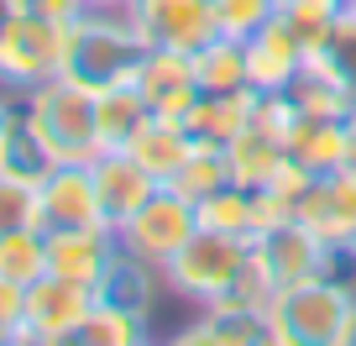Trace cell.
Masks as SVG:
<instances>
[{
	"instance_id": "obj_1",
	"label": "cell",
	"mask_w": 356,
	"mask_h": 346,
	"mask_svg": "<svg viewBox=\"0 0 356 346\" xmlns=\"http://www.w3.org/2000/svg\"><path fill=\"white\" fill-rule=\"evenodd\" d=\"M273 346H356V283L320 273L289 283L267 304Z\"/></svg>"
},
{
	"instance_id": "obj_2",
	"label": "cell",
	"mask_w": 356,
	"mask_h": 346,
	"mask_svg": "<svg viewBox=\"0 0 356 346\" xmlns=\"http://www.w3.org/2000/svg\"><path fill=\"white\" fill-rule=\"evenodd\" d=\"M147 42L131 26L121 6H89L84 16L68 22V47H63V74L79 79L84 90H105L136 74Z\"/></svg>"
},
{
	"instance_id": "obj_3",
	"label": "cell",
	"mask_w": 356,
	"mask_h": 346,
	"mask_svg": "<svg viewBox=\"0 0 356 346\" xmlns=\"http://www.w3.org/2000/svg\"><path fill=\"white\" fill-rule=\"evenodd\" d=\"M22 111L42 147L58 163H95L100 157V121H95V90H84L79 79L58 74L47 84L22 95Z\"/></svg>"
},
{
	"instance_id": "obj_4",
	"label": "cell",
	"mask_w": 356,
	"mask_h": 346,
	"mask_svg": "<svg viewBox=\"0 0 356 346\" xmlns=\"http://www.w3.org/2000/svg\"><path fill=\"white\" fill-rule=\"evenodd\" d=\"M246 257H252V242H246V236H225V231L200 226V231L163 262V283L189 304H215V299H225V294L236 289Z\"/></svg>"
},
{
	"instance_id": "obj_5",
	"label": "cell",
	"mask_w": 356,
	"mask_h": 346,
	"mask_svg": "<svg viewBox=\"0 0 356 346\" xmlns=\"http://www.w3.org/2000/svg\"><path fill=\"white\" fill-rule=\"evenodd\" d=\"M63 47H68V26L63 22H42V16H16L0 32V90H37L47 79L63 74Z\"/></svg>"
},
{
	"instance_id": "obj_6",
	"label": "cell",
	"mask_w": 356,
	"mask_h": 346,
	"mask_svg": "<svg viewBox=\"0 0 356 346\" xmlns=\"http://www.w3.org/2000/svg\"><path fill=\"white\" fill-rule=\"evenodd\" d=\"M89 310H95V289L89 283L42 273L22 294V346H68Z\"/></svg>"
},
{
	"instance_id": "obj_7",
	"label": "cell",
	"mask_w": 356,
	"mask_h": 346,
	"mask_svg": "<svg viewBox=\"0 0 356 346\" xmlns=\"http://www.w3.org/2000/svg\"><path fill=\"white\" fill-rule=\"evenodd\" d=\"M194 231H200V205L184 200L173 184H157V194H152V200H147L115 236H121L126 252H136V257H147V262H157V268H163V262H168L184 242H189Z\"/></svg>"
},
{
	"instance_id": "obj_8",
	"label": "cell",
	"mask_w": 356,
	"mask_h": 346,
	"mask_svg": "<svg viewBox=\"0 0 356 346\" xmlns=\"http://www.w3.org/2000/svg\"><path fill=\"white\" fill-rule=\"evenodd\" d=\"M330 252H335V246L320 242V236H314L299 215H283V221H273L267 231L252 236V257L273 273V283H278V289L304 283V278H320V273L330 268Z\"/></svg>"
},
{
	"instance_id": "obj_9",
	"label": "cell",
	"mask_w": 356,
	"mask_h": 346,
	"mask_svg": "<svg viewBox=\"0 0 356 346\" xmlns=\"http://www.w3.org/2000/svg\"><path fill=\"white\" fill-rule=\"evenodd\" d=\"M147 47L200 53L215 37V0H126L121 6Z\"/></svg>"
},
{
	"instance_id": "obj_10",
	"label": "cell",
	"mask_w": 356,
	"mask_h": 346,
	"mask_svg": "<svg viewBox=\"0 0 356 346\" xmlns=\"http://www.w3.org/2000/svg\"><path fill=\"white\" fill-rule=\"evenodd\" d=\"M293 215H299L320 242L351 246L356 242V173L351 168H325V173H314V184L304 189V200H299Z\"/></svg>"
},
{
	"instance_id": "obj_11",
	"label": "cell",
	"mask_w": 356,
	"mask_h": 346,
	"mask_svg": "<svg viewBox=\"0 0 356 346\" xmlns=\"http://www.w3.org/2000/svg\"><path fill=\"white\" fill-rule=\"evenodd\" d=\"M136 90L152 105V116H178L200 100V74H194V53H178V47H147L142 63H136Z\"/></svg>"
},
{
	"instance_id": "obj_12",
	"label": "cell",
	"mask_w": 356,
	"mask_h": 346,
	"mask_svg": "<svg viewBox=\"0 0 356 346\" xmlns=\"http://www.w3.org/2000/svg\"><path fill=\"white\" fill-rule=\"evenodd\" d=\"M37 205H42V231L105 226L100 221V194H95V173H89V163H58L53 173L37 184Z\"/></svg>"
},
{
	"instance_id": "obj_13",
	"label": "cell",
	"mask_w": 356,
	"mask_h": 346,
	"mask_svg": "<svg viewBox=\"0 0 356 346\" xmlns=\"http://www.w3.org/2000/svg\"><path fill=\"white\" fill-rule=\"evenodd\" d=\"M89 173H95V194H100V221L111 226V231H121V226L157 194V179L131 152H100L89 163Z\"/></svg>"
},
{
	"instance_id": "obj_14",
	"label": "cell",
	"mask_w": 356,
	"mask_h": 346,
	"mask_svg": "<svg viewBox=\"0 0 356 346\" xmlns=\"http://www.w3.org/2000/svg\"><path fill=\"white\" fill-rule=\"evenodd\" d=\"M178 346H273V325H267V310L246 299H215L200 304V320L184 325L173 336Z\"/></svg>"
},
{
	"instance_id": "obj_15",
	"label": "cell",
	"mask_w": 356,
	"mask_h": 346,
	"mask_svg": "<svg viewBox=\"0 0 356 346\" xmlns=\"http://www.w3.org/2000/svg\"><path fill=\"white\" fill-rule=\"evenodd\" d=\"M121 252V236L111 226H74V231H47V273L74 283H95L105 278V268Z\"/></svg>"
},
{
	"instance_id": "obj_16",
	"label": "cell",
	"mask_w": 356,
	"mask_h": 346,
	"mask_svg": "<svg viewBox=\"0 0 356 346\" xmlns=\"http://www.w3.org/2000/svg\"><path fill=\"white\" fill-rule=\"evenodd\" d=\"M309 63V47L299 42V37L289 32V26L273 16V22L262 26V32L246 37V79H252L257 95H278L289 90V79L299 74V68Z\"/></svg>"
},
{
	"instance_id": "obj_17",
	"label": "cell",
	"mask_w": 356,
	"mask_h": 346,
	"mask_svg": "<svg viewBox=\"0 0 356 346\" xmlns=\"http://www.w3.org/2000/svg\"><path fill=\"white\" fill-rule=\"evenodd\" d=\"M163 289H168V283H163V268L121 246V252H115V262L105 268V278L95 283V299L121 304V310H131V315H142V320H152V315H157V299H163Z\"/></svg>"
},
{
	"instance_id": "obj_18",
	"label": "cell",
	"mask_w": 356,
	"mask_h": 346,
	"mask_svg": "<svg viewBox=\"0 0 356 346\" xmlns=\"http://www.w3.org/2000/svg\"><path fill=\"white\" fill-rule=\"evenodd\" d=\"M257 105H262V95L257 90H225V95H210L200 90V100L184 111V126L194 132V142H210V147H231L236 136L252 126Z\"/></svg>"
},
{
	"instance_id": "obj_19",
	"label": "cell",
	"mask_w": 356,
	"mask_h": 346,
	"mask_svg": "<svg viewBox=\"0 0 356 346\" xmlns=\"http://www.w3.org/2000/svg\"><path fill=\"white\" fill-rule=\"evenodd\" d=\"M194 147H200V142H194V132L178 121V116H147L142 132L131 136V147H126V152H131L157 184H168L178 168H184V157H189Z\"/></svg>"
},
{
	"instance_id": "obj_20",
	"label": "cell",
	"mask_w": 356,
	"mask_h": 346,
	"mask_svg": "<svg viewBox=\"0 0 356 346\" xmlns=\"http://www.w3.org/2000/svg\"><path fill=\"white\" fill-rule=\"evenodd\" d=\"M152 116V105L142 100L136 79H121V84H105L95 90V121H100V152H126L131 136L142 132V121Z\"/></svg>"
},
{
	"instance_id": "obj_21",
	"label": "cell",
	"mask_w": 356,
	"mask_h": 346,
	"mask_svg": "<svg viewBox=\"0 0 356 346\" xmlns=\"http://www.w3.org/2000/svg\"><path fill=\"white\" fill-rule=\"evenodd\" d=\"M289 157L309 163L314 173L341 168V157H346V111L341 116L293 111V121H289Z\"/></svg>"
},
{
	"instance_id": "obj_22",
	"label": "cell",
	"mask_w": 356,
	"mask_h": 346,
	"mask_svg": "<svg viewBox=\"0 0 356 346\" xmlns=\"http://www.w3.org/2000/svg\"><path fill=\"white\" fill-rule=\"evenodd\" d=\"M194 74H200V90H210V95L252 90V79H246V42L241 37H220L215 32L210 42L194 53Z\"/></svg>"
},
{
	"instance_id": "obj_23",
	"label": "cell",
	"mask_w": 356,
	"mask_h": 346,
	"mask_svg": "<svg viewBox=\"0 0 356 346\" xmlns=\"http://www.w3.org/2000/svg\"><path fill=\"white\" fill-rule=\"evenodd\" d=\"M53 168H58V157L42 147V136L32 132L26 111L16 105L11 132H6V152H0V173H11V179H26V184H42Z\"/></svg>"
},
{
	"instance_id": "obj_24",
	"label": "cell",
	"mask_w": 356,
	"mask_h": 346,
	"mask_svg": "<svg viewBox=\"0 0 356 346\" xmlns=\"http://www.w3.org/2000/svg\"><path fill=\"white\" fill-rule=\"evenodd\" d=\"M147 336H152V320H142V315L121 310V304L95 299V310L84 315V325H79L74 346H142Z\"/></svg>"
},
{
	"instance_id": "obj_25",
	"label": "cell",
	"mask_w": 356,
	"mask_h": 346,
	"mask_svg": "<svg viewBox=\"0 0 356 346\" xmlns=\"http://www.w3.org/2000/svg\"><path fill=\"white\" fill-rule=\"evenodd\" d=\"M47 273V231L42 226H26V231H6L0 236V278L26 289Z\"/></svg>"
},
{
	"instance_id": "obj_26",
	"label": "cell",
	"mask_w": 356,
	"mask_h": 346,
	"mask_svg": "<svg viewBox=\"0 0 356 346\" xmlns=\"http://www.w3.org/2000/svg\"><path fill=\"white\" fill-rule=\"evenodd\" d=\"M168 184H173V189L184 194V200H194V205H200V200H210L215 189H225V184H231V157H225V147L200 142L189 157H184V168H178V173H173Z\"/></svg>"
},
{
	"instance_id": "obj_27",
	"label": "cell",
	"mask_w": 356,
	"mask_h": 346,
	"mask_svg": "<svg viewBox=\"0 0 356 346\" xmlns=\"http://www.w3.org/2000/svg\"><path fill=\"white\" fill-rule=\"evenodd\" d=\"M346 11H351V0H278V22L289 26L309 53L325 42V32H330Z\"/></svg>"
},
{
	"instance_id": "obj_28",
	"label": "cell",
	"mask_w": 356,
	"mask_h": 346,
	"mask_svg": "<svg viewBox=\"0 0 356 346\" xmlns=\"http://www.w3.org/2000/svg\"><path fill=\"white\" fill-rule=\"evenodd\" d=\"M278 16V0H215V32L220 37H252Z\"/></svg>"
},
{
	"instance_id": "obj_29",
	"label": "cell",
	"mask_w": 356,
	"mask_h": 346,
	"mask_svg": "<svg viewBox=\"0 0 356 346\" xmlns=\"http://www.w3.org/2000/svg\"><path fill=\"white\" fill-rule=\"evenodd\" d=\"M26 226H42L37 184L11 179V173H0V236H6V231H26Z\"/></svg>"
},
{
	"instance_id": "obj_30",
	"label": "cell",
	"mask_w": 356,
	"mask_h": 346,
	"mask_svg": "<svg viewBox=\"0 0 356 346\" xmlns=\"http://www.w3.org/2000/svg\"><path fill=\"white\" fill-rule=\"evenodd\" d=\"M22 294L26 289L0 278V346H22Z\"/></svg>"
},
{
	"instance_id": "obj_31",
	"label": "cell",
	"mask_w": 356,
	"mask_h": 346,
	"mask_svg": "<svg viewBox=\"0 0 356 346\" xmlns=\"http://www.w3.org/2000/svg\"><path fill=\"white\" fill-rule=\"evenodd\" d=\"M22 11L26 16H42V22H74V16L89 11V0H22Z\"/></svg>"
},
{
	"instance_id": "obj_32",
	"label": "cell",
	"mask_w": 356,
	"mask_h": 346,
	"mask_svg": "<svg viewBox=\"0 0 356 346\" xmlns=\"http://www.w3.org/2000/svg\"><path fill=\"white\" fill-rule=\"evenodd\" d=\"M341 168H351V173H356V105L346 111V157H341Z\"/></svg>"
},
{
	"instance_id": "obj_33",
	"label": "cell",
	"mask_w": 356,
	"mask_h": 346,
	"mask_svg": "<svg viewBox=\"0 0 356 346\" xmlns=\"http://www.w3.org/2000/svg\"><path fill=\"white\" fill-rule=\"evenodd\" d=\"M11 116H16V100L0 95V152H6V132H11Z\"/></svg>"
},
{
	"instance_id": "obj_34",
	"label": "cell",
	"mask_w": 356,
	"mask_h": 346,
	"mask_svg": "<svg viewBox=\"0 0 356 346\" xmlns=\"http://www.w3.org/2000/svg\"><path fill=\"white\" fill-rule=\"evenodd\" d=\"M16 16H22V0H0V32H6Z\"/></svg>"
},
{
	"instance_id": "obj_35",
	"label": "cell",
	"mask_w": 356,
	"mask_h": 346,
	"mask_svg": "<svg viewBox=\"0 0 356 346\" xmlns=\"http://www.w3.org/2000/svg\"><path fill=\"white\" fill-rule=\"evenodd\" d=\"M89 6H126V0H89Z\"/></svg>"
},
{
	"instance_id": "obj_36",
	"label": "cell",
	"mask_w": 356,
	"mask_h": 346,
	"mask_svg": "<svg viewBox=\"0 0 356 346\" xmlns=\"http://www.w3.org/2000/svg\"><path fill=\"white\" fill-rule=\"evenodd\" d=\"M346 252H351V268H356V242H351V246H346Z\"/></svg>"
},
{
	"instance_id": "obj_37",
	"label": "cell",
	"mask_w": 356,
	"mask_h": 346,
	"mask_svg": "<svg viewBox=\"0 0 356 346\" xmlns=\"http://www.w3.org/2000/svg\"><path fill=\"white\" fill-rule=\"evenodd\" d=\"M351 16H356V0H351Z\"/></svg>"
}]
</instances>
